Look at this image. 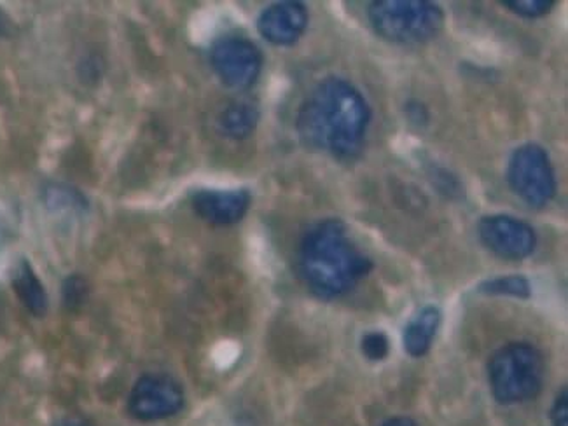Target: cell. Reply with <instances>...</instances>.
I'll use <instances>...</instances> for the list:
<instances>
[{"mask_svg": "<svg viewBox=\"0 0 568 426\" xmlns=\"http://www.w3.org/2000/svg\"><path fill=\"white\" fill-rule=\"evenodd\" d=\"M371 111L357 88L329 78L312 91L297 114V133L306 148L351 161L363 151Z\"/></svg>", "mask_w": 568, "mask_h": 426, "instance_id": "6da1fadb", "label": "cell"}, {"mask_svg": "<svg viewBox=\"0 0 568 426\" xmlns=\"http://www.w3.org/2000/svg\"><path fill=\"white\" fill-rule=\"evenodd\" d=\"M371 267L369 258L352 243L346 227L336 219L318 222L301 242V275L321 300L348 294Z\"/></svg>", "mask_w": 568, "mask_h": 426, "instance_id": "7a4b0ae2", "label": "cell"}, {"mask_svg": "<svg viewBox=\"0 0 568 426\" xmlns=\"http://www.w3.org/2000/svg\"><path fill=\"white\" fill-rule=\"evenodd\" d=\"M542 353L530 343H509L491 357L488 382L491 394L504 406L531 400L544 383Z\"/></svg>", "mask_w": 568, "mask_h": 426, "instance_id": "3957f363", "label": "cell"}, {"mask_svg": "<svg viewBox=\"0 0 568 426\" xmlns=\"http://www.w3.org/2000/svg\"><path fill=\"white\" fill-rule=\"evenodd\" d=\"M367 14L379 38L399 45L433 41L445 23L439 6L428 0H378Z\"/></svg>", "mask_w": 568, "mask_h": 426, "instance_id": "277c9868", "label": "cell"}, {"mask_svg": "<svg viewBox=\"0 0 568 426\" xmlns=\"http://www.w3.org/2000/svg\"><path fill=\"white\" fill-rule=\"evenodd\" d=\"M507 182L513 193L531 209L548 205L556 194L555 170L548 152L537 144L516 149L507 164Z\"/></svg>", "mask_w": 568, "mask_h": 426, "instance_id": "5b68a950", "label": "cell"}, {"mask_svg": "<svg viewBox=\"0 0 568 426\" xmlns=\"http://www.w3.org/2000/svg\"><path fill=\"white\" fill-rule=\"evenodd\" d=\"M215 74L233 90H247L256 84L263 69V54L254 42L243 38H223L211 51Z\"/></svg>", "mask_w": 568, "mask_h": 426, "instance_id": "8992f818", "label": "cell"}, {"mask_svg": "<svg viewBox=\"0 0 568 426\" xmlns=\"http://www.w3.org/2000/svg\"><path fill=\"white\" fill-rule=\"evenodd\" d=\"M184 406V392L173 377L148 374L133 386L130 394V413L141 422H160L178 414Z\"/></svg>", "mask_w": 568, "mask_h": 426, "instance_id": "52a82bcc", "label": "cell"}, {"mask_svg": "<svg viewBox=\"0 0 568 426\" xmlns=\"http://www.w3.org/2000/svg\"><path fill=\"white\" fill-rule=\"evenodd\" d=\"M478 233L488 251L507 261H524L536 251V231L527 222L511 215H488L481 219Z\"/></svg>", "mask_w": 568, "mask_h": 426, "instance_id": "ba28073f", "label": "cell"}, {"mask_svg": "<svg viewBox=\"0 0 568 426\" xmlns=\"http://www.w3.org/2000/svg\"><path fill=\"white\" fill-rule=\"evenodd\" d=\"M194 212L212 226H233L242 221L251 206V194L245 189H203L191 197Z\"/></svg>", "mask_w": 568, "mask_h": 426, "instance_id": "9c48e42d", "label": "cell"}, {"mask_svg": "<svg viewBox=\"0 0 568 426\" xmlns=\"http://www.w3.org/2000/svg\"><path fill=\"white\" fill-rule=\"evenodd\" d=\"M308 27V11L301 2H278L270 6L257 21V29L270 44L293 45Z\"/></svg>", "mask_w": 568, "mask_h": 426, "instance_id": "30bf717a", "label": "cell"}, {"mask_svg": "<svg viewBox=\"0 0 568 426\" xmlns=\"http://www.w3.org/2000/svg\"><path fill=\"white\" fill-rule=\"evenodd\" d=\"M440 324V313L437 307L427 306L406 325L404 331V348L412 357H424L433 346L437 328Z\"/></svg>", "mask_w": 568, "mask_h": 426, "instance_id": "8fae6325", "label": "cell"}, {"mask_svg": "<svg viewBox=\"0 0 568 426\" xmlns=\"http://www.w3.org/2000/svg\"><path fill=\"white\" fill-rule=\"evenodd\" d=\"M260 123V111L247 102L231 103L219 115V128L224 135L233 140L251 136Z\"/></svg>", "mask_w": 568, "mask_h": 426, "instance_id": "7c38bea8", "label": "cell"}, {"mask_svg": "<svg viewBox=\"0 0 568 426\" xmlns=\"http://www.w3.org/2000/svg\"><path fill=\"white\" fill-rule=\"evenodd\" d=\"M13 287L18 297H20L21 304L32 315H44L45 310H48V295H45L41 280L36 276L32 266L27 261H21L20 266L14 271Z\"/></svg>", "mask_w": 568, "mask_h": 426, "instance_id": "4fadbf2b", "label": "cell"}, {"mask_svg": "<svg viewBox=\"0 0 568 426\" xmlns=\"http://www.w3.org/2000/svg\"><path fill=\"white\" fill-rule=\"evenodd\" d=\"M479 291L485 292V294L513 295L518 300H528L530 297V283L524 276H506V278H495L481 283Z\"/></svg>", "mask_w": 568, "mask_h": 426, "instance_id": "5bb4252c", "label": "cell"}, {"mask_svg": "<svg viewBox=\"0 0 568 426\" xmlns=\"http://www.w3.org/2000/svg\"><path fill=\"white\" fill-rule=\"evenodd\" d=\"M503 6L518 17L534 20L548 14L555 8V2L552 0H503Z\"/></svg>", "mask_w": 568, "mask_h": 426, "instance_id": "9a60e30c", "label": "cell"}, {"mask_svg": "<svg viewBox=\"0 0 568 426\" xmlns=\"http://www.w3.org/2000/svg\"><path fill=\"white\" fill-rule=\"evenodd\" d=\"M88 285L81 276H71L63 283V303L69 310H78L87 300Z\"/></svg>", "mask_w": 568, "mask_h": 426, "instance_id": "2e32d148", "label": "cell"}, {"mask_svg": "<svg viewBox=\"0 0 568 426\" xmlns=\"http://www.w3.org/2000/svg\"><path fill=\"white\" fill-rule=\"evenodd\" d=\"M388 339L385 334L369 333L363 339V353L369 361H384L388 355Z\"/></svg>", "mask_w": 568, "mask_h": 426, "instance_id": "e0dca14e", "label": "cell"}, {"mask_svg": "<svg viewBox=\"0 0 568 426\" xmlns=\"http://www.w3.org/2000/svg\"><path fill=\"white\" fill-rule=\"evenodd\" d=\"M552 426H568V394L567 388L561 389V394L556 397L551 409Z\"/></svg>", "mask_w": 568, "mask_h": 426, "instance_id": "ac0fdd59", "label": "cell"}, {"mask_svg": "<svg viewBox=\"0 0 568 426\" xmlns=\"http://www.w3.org/2000/svg\"><path fill=\"white\" fill-rule=\"evenodd\" d=\"M54 426H91L87 419L83 418H65L62 422L57 423Z\"/></svg>", "mask_w": 568, "mask_h": 426, "instance_id": "d6986e66", "label": "cell"}, {"mask_svg": "<svg viewBox=\"0 0 568 426\" xmlns=\"http://www.w3.org/2000/svg\"><path fill=\"white\" fill-rule=\"evenodd\" d=\"M382 426H418L413 419L409 418H392L385 422Z\"/></svg>", "mask_w": 568, "mask_h": 426, "instance_id": "ffe728a7", "label": "cell"}]
</instances>
